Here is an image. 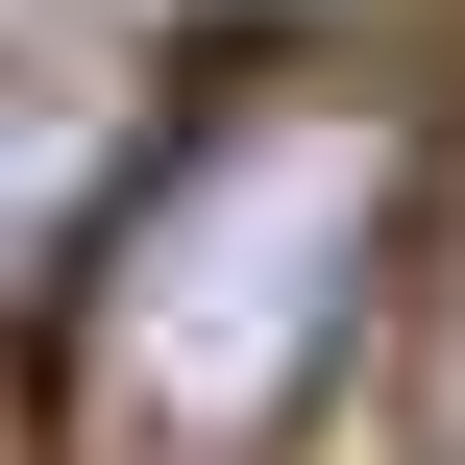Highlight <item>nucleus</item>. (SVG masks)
<instances>
[{
    "label": "nucleus",
    "instance_id": "obj_1",
    "mask_svg": "<svg viewBox=\"0 0 465 465\" xmlns=\"http://www.w3.org/2000/svg\"><path fill=\"white\" fill-rule=\"evenodd\" d=\"M441 196V74L417 49H221L147 98L74 294H49V417L74 465H294L343 368L392 343Z\"/></svg>",
    "mask_w": 465,
    "mask_h": 465
},
{
    "label": "nucleus",
    "instance_id": "obj_2",
    "mask_svg": "<svg viewBox=\"0 0 465 465\" xmlns=\"http://www.w3.org/2000/svg\"><path fill=\"white\" fill-rule=\"evenodd\" d=\"M123 147H147V74L74 49V25H0V319H25V343H49V294H74V245H98V196H123Z\"/></svg>",
    "mask_w": 465,
    "mask_h": 465
},
{
    "label": "nucleus",
    "instance_id": "obj_3",
    "mask_svg": "<svg viewBox=\"0 0 465 465\" xmlns=\"http://www.w3.org/2000/svg\"><path fill=\"white\" fill-rule=\"evenodd\" d=\"M417 465H465V270H441V319H417Z\"/></svg>",
    "mask_w": 465,
    "mask_h": 465
},
{
    "label": "nucleus",
    "instance_id": "obj_4",
    "mask_svg": "<svg viewBox=\"0 0 465 465\" xmlns=\"http://www.w3.org/2000/svg\"><path fill=\"white\" fill-rule=\"evenodd\" d=\"M0 465H74V417H49V343L0 319Z\"/></svg>",
    "mask_w": 465,
    "mask_h": 465
}]
</instances>
